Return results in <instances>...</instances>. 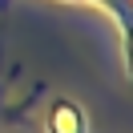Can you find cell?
<instances>
[{
	"label": "cell",
	"mask_w": 133,
	"mask_h": 133,
	"mask_svg": "<svg viewBox=\"0 0 133 133\" xmlns=\"http://www.w3.org/2000/svg\"><path fill=\"white\" fill-rule=\"evenodd\" d=\"M52 129L57 133H77L81 129V109L69 105V101H61V105L52 109Z\"/></svg>",
	"instance_id": "6da1fadb"
}]
</instances>
